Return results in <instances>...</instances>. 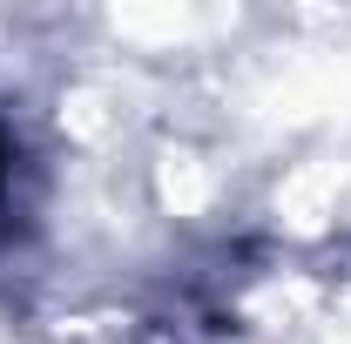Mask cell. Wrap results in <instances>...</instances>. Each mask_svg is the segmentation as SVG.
<instances>
[{
	"mask_svg": "<svg viewBox=\"0 0 351 344\" xmlns=\"http://www.w3.org/2000/svg\"><path fill=\"white\" fill-rule=\"evenodd\" d=\"M0 182H7V142H0Z\"/></svg>",
	"mask_w": 351,
	"mask_h": 344,
	"instance_id": "6da1fadb",
	"label": "cell"
}]
</instances>
